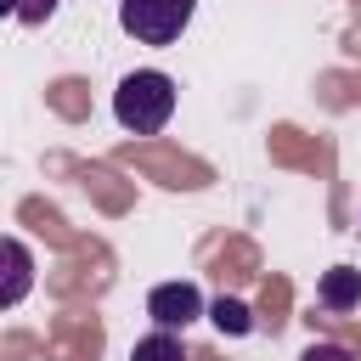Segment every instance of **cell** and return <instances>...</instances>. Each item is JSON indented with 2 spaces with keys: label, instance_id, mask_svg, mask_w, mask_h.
<instances>
[{
  "label": "cell",
  "instance_id": "obj_1",
  "mask_svg": "<svg viewBox=\"0 0 361 361\" xmlns=\"http://www.w3.org/2000/svg\"><path fill=\"white\" fill-rule=\"evenodd\" d=\"M169 113H175V79H169V73L135 68V73L118 79V90H113V118H118V130H130V135H158V130L169 124Z\"/></svg>",
  "mask_w": 361,
  "mask_h": 361
},
{
  "label": "cell",
  "instance_id": "obj_2",
  "mask_svg": "<svg viewBox=\"0 0 361 361\" xmlns=\"http://www.w3.org/2000/svg\"><path fill=\"white\" fill-rule=\"evenodd\" d=\"M197 0H118V28L135 45H175Z\"/></svg>",
  "mask_w": 361,
  "mask_h": 361
},
{
  "label": "cell",
  "instance_id": "obj_3",
  "mask_svg": "<svg viewBox=\"0 0 361 361\" xmlns=\"http://www.w3.org/2000/svg\"><path fill=\"white\" fill-rule=\"evenodd\" d=\"M147 316H152L158 327L180 333L186 322L203 316V293H197V282H158V288L147 293Z\"/></svg>",
  "mask_w": 361,
  "mask_h": 361
},
{
  "label": "cell",
  "instance_id": "obj_4",
  "mask_svg": "<svg viewBox=\"0 0 361 361\" xmlns=\"http://www.w3.org/2000/svg\"><path fill=\"white\" fill-rule=\"evenodd\" d=\"M34 293V254L17 237H0V310L23 305Z\"/></svg>",
  "mask_w": 361,
  "mask_h": 361
},
{
  "label": "cell",
  "instance_id": "obj_5",
  "mask_svg": "<svg viewBox=\"0 0 361 361\" xmlns=\"http://www.w3.org/2000/svg\"><path fill=\"white\" fill-rule=\"evenodd\" d=\"M316 299H322L327 310H355V305H361V271H355V265H333V271L322 276Z\"/></svg>",
  "mask_w": 361,
  "mask_h": 361
},
{
  "label": "cell",
  "instance_id": "obj_6",
  "mask_svg": "<svg viewBox=\"0 0 361 361\" xmlns=\"http://www.w3.org/2000/svg\"><path fill=\"white\" fill-rule=\"evenodd\" d=\"M130 361H186V350H180V333H169V327H158V333H147V338H135V350H130Z\"/></svg>",
  "mask_w": 361,
  "mask_h": 361
},
{
  "label": "cell",
  "instance_id": "obj_7",
  "mask_svg": "<svg viewBox=\"0 0 361 361\" xmlns=\"http://www.w3.org/2000/svg\"><path fill=\"white\" fill-rule=\"evenodd\" d=\"M209 322H214L220 333H231V338H243V333L254 327V316H248V305H243V299H226V293H220V299L209 305Z\"/></svg>",
  "mask_w": 361,
  "mask_h": 361
},
{
  "label": "cell",
  "instance_id": "obj_8",
  "mask_svg": "<svg viewBox=\"0 0 361 361\" xmlns=\"http://www.w3.org/2000/svg\"><path fill=\"white\" fill-rule=\"evenodd\" d=\"M299 361H355V355H350L344 344H333V338H316V344H310Z\"/></svg>",
  "mask_w": 361,
  "mask_h": 361
},
{
  "label": "cell",
  "instance_id": "obj_9",
  "mask_svg": "<svg viewBox=\"0 0 361 361\" xmlns=\"http://www.w3.org/2000/svg\"><path fill=\"white\" fill-rule=\"evenodd\" d=\"M51 11H56V0H23V6H17V17H23V23H45Z\"/></svg>",
  "mask_w": 361,
  "mask_h": 361
},
{
  "label": "cell",
  "instance_id": "obj_10",
  "mask_svg": "<svg viewBox=\"0 0 361 361\" xmlns=\"http://www.w3.org/2000/svg\"><path fill=\"white\" fill-rule=\"evenodd\" d=\"M17 6H23V0H0V17H17Z\"/></svg>",
  "mask_w": 361,
  "mask_h": 361
}]
</instances>
